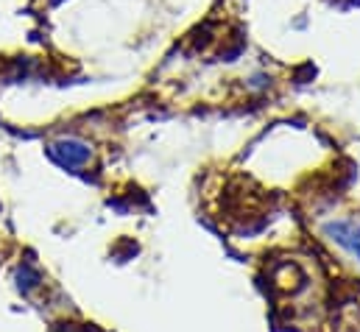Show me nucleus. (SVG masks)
Segmentation results:
<instances>
[{"label":"nucleus","mask_w":360,"mask_h":332,"mask_svg":"<svg viewBox=\"0 0 360 332\" xmlns=\"http://www.w3.org/2000/svg\"><path fill=\"white\" fill-rule=\"evenodd\" d=\"M321 235L327 241H333L335 246L352 254L355 260L360 262V224L352 221V218H335V221H327L321 226Z\"/></svg>","instance_id":"obj_1"},{"label":"nucleus","mask_w":360,"mask_h":332,"mask_svg":"<svg viewBox=\"0 0 360 332\" xmlns=\"http://www.w3.org/2000/svg\"><path fill=\"white\" fill-rule=\"evenodd\" d=\"M51 157L65 167H79L90 162V148L79 140H59L51 146Z\"/></svg>","instance_id":"obj_2"}]
</instances>
